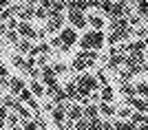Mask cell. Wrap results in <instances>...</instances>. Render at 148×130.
<instances>
[{
	"instance_id": "obj_1",
	"label": "cell",
	"mask_w": 148,
	"mask_h": 130,
	"mask_svg": "<svg viewBox=\"0 0 148 130\" xmlns=\"http://www.w3.org/2000/svg\"><path fill=\"white\" fill-rule=\"evenodd\" d=\"M77 42H80L82 51H99L106 44V35H104V31L91 29V31H86L80 40H77Z\"/></svg>"
},
{
	"instance_id": "obj_2",
	"label": "cell",
	"mask_w": 148,
	"mask_h": 130,
	"mask_svg": "<svg viewBox=\"0 0 148 130\" xmlns=\"http://www.w3.org/2000/svg\"><path fill=\"white\" fill-rule=\"evenodd\" d=\"M75 86H77V97H88L91 93L99 91V82L93 73H82L77 80H75Z\"/></svg>"
},
{
	"instance_id": "obj_3",
	"label": "cell",
	"mask_w": 148,
	"mask_h": 130,
	"mask_svg": "<svg viewBox=\"0 0 148 130\" xmlns=\"http://www.w3.org/2000/svg\"><path fill=\"white\" fill-rule=\"evenodd\" d=\"M58 37L62 40V49H60V51H64V53H69V51H71V46L80 40V35H77V31H75L73 27H64Z\"/></svg>"
},
{
	"instance_id": "obj_4",
	"label": "cell",
	"mask_w": 148,
	"mask_h": 130,
	"mask_svg": "<svg viewBox=\"0 0 148 130\" xmlns=\"http://www.w3.org/2000/svg\"><path fill=\"white\" fill-rule=\"evenodd\" d=\"M91 66H95V60L88 55V51H80V53L75 55V60L71 62V68H73V71H80V73L88 71Z\"/></svg>"
},
{
	"instance_id": "obj_5",
	"label": "cell",
	"mask_w": 148,
	"mask_h": 130,
	"mask_svg": "<svg viewBox=\"0 0 148 130\" xmlns=\"http://www.w3.org/2000/svg\"><path fill=\"white\" fill-rule=\"evenodd\" d=\"M135 35V29L133 27H126V29H117V31H111L108 33V37H106V44H111V46H115V44H122L126 37Z\"/></svg>"
},
{
	"instance_id": "obj_6",
	"label": "cell",
	"mask_w": 148,
	"mask_h": 130,
	"mask_svg": "<svg viewBox=\"0 0 148 130\" xmlns=\"http://www.w3.org/2000/svg\"><path fill=\"white\" fill-rule=\"evenodd\" d=\"M64 22H66L64 13H51L47 18V33H60L64 29Z\"/></svg>"
},
{
	"instance_id": "obj_7",
	"label": "cell",
	"mask_w": 148,
	"mask_h": 130,
	"mask_svg": "<svg viewBox=\"0 0 148 130\" xmlns=\"http://www.w3.org/2000/svg\"><path fill=\"white\" fill-rule=\"evenodd\" d=\"M66 20L71 22L73 29H86V27H88L86 11H66Z\"/></svg>"
},
{
	"instance_id": "obj_8",
	"label": "cell",
	"mask_w": 148,
	"mask_h": 130,
	"mask_svg": "<svg viewBox=\"0 0 148 130\" xmlns=\"http://www.w3.org/2000/svg\"><path fill=\"white\" fill-rule=\"evenodd\" d=\"M51 115H53V121H56V126H60V128H66V104L62 101V104H53V108H51Z\"/></svg>"
},
{
	"instance_id": "obj_9",
	"label": "cell",
	"mask_w": 148,
	"mask_h": 130,
	"mask_svg": "<svg viewBox=\"0 0 148 130\" xmlns=\"http://www.w3.org/2000/svg\"><path fill=\"white\" fill-rule=\"evenodd\" d=\"M58 75L53 73V68L51 66H42V71H40V80L44 82V86H53V88H60V84H58L56 80Z\"/></svg>"
},
{
	"instance_id": "obj_10",
	"label": "cell",
	"mask_w": 148,
	"mask_h": 130,
	"mask_svg": "<svg viewBox=\"0 0 148 130\" xmlns=\"http://www.w3.org/2000/svg\"><path fill=\"white\" fill-rule=\"evenodd\" d=\"M84 117V106L82 104H71V106H66V119L73 124V121H77V119H82Z\"/></svg>"
},
{
	"instance_id": "obj_11",
	"label": "cell",
	"mask_w": 148,
	"mask_h": 130,
	"mask_svg": "<svg viewBox=\"0 0 148 130\" xmlns=\"http://www.w3.org/2000/svg\"><path fill=\"white\" fill-rule=\"evenodd\" d=\"M16 31H18V35L27 37V40H31V37H38V31L29 25V22H25V20H22V22H18V29H16Z\"/></svg>"
},
{
	"instance_id": "obj_12",
	"label": "cell",
	"mask_w": 148,
	"mask_h": 130,
	"mask_svg": "<svg viewBox=\"0 0 148 130\" xmlns=\"http://www.w3.org/2000/svg\"><path fill=\"white\" fill-rule=\"evenodd\" d=\"M119 66H124V53H115V51L111 49V55H108L106 68H111V71H117Z\"/></svg>"
},
{
	"instance_id": "obj_13",
	"label": "cell",
	"mask_w": 148,
	"mask_h": 130,
	"mask_svg": "<svg viewBox=\"0 0 148 130\" xmlns=\"http://www.w3.org/2000/svg\"><path fill=\"white\" fill-rule=\"evenodd\" d=\"M126 106H130L133 110H139V112H146L148 110V106H146V99L144 97H126Z\"/></svg>"
},
{
	"instance_id": "obj_14",
	"label": "cell",
	"mask_w": 148,
	"mask_h": 130,
	"mask_svg": "<svg viewBox=\"0 0 148 130\" xmlns=\"http://www.w3.org/2000/svg\"><path fill=\"white\" fill-rule=\"evenodd\" d=\"M86 20H88V27H91V29H97V31H102L106 27V18H102L97 13H86Z\"/></svg>"
},
{
	"instance_id": "obj_15",
	"label": "cell",
	"mask_w": 148,
	"mask_h": 130,
	"mask_svg": "<svg viewBox=\"0 0 148 130\" xmlns=\"http://www.w3.org/2000/svg\"><path fill=\"white\" fill-rule=\"evenodd\" d=\"M108 31H117V29H126L128 25V18H108Z\"/></svg>"
},
{
	"instance_id": "obj_16",
	"label": "cell",
	"mask_w": 148,
	"mask_h": 130,
	"mask_svg": "<svg viewBox=\"0 0 148 130\" xmlns=\"http://www.w3.org/2000/svg\"><path fill=\"white\" fill-rule=\"evenodd\" d=\"M25 88H27V84L20 80V77H9V91H11V95L18 97L20 91H25Z\"/></svg>"
},
{
	"instance_id": "obj_17",
	"label": "cell",
	"mask_w": 148,
	"mask_h": 130,
	"mask_svg": "<svg viewBox=\"0 0 148 130\" xmlns=\"http://www.w3.org/2000/svg\"><path fill=\"white\" fill-rule=\"evenodd\" d=\"M99 99L106 101V104H113V99H115V91H113L108 84H104V86L99 88Z\"/></svg>"
},
{
	"instance_id": "obj_18",
	"label": "cell",
	"mask_w": 148,
	"mask_h": 130,
	"mask_svg": "<svg viewBox=\"0 0 148 130\" xmlns=\"http://www.w3.org/2000/svg\"><path fill=\"white\" fill-rule=\"evenodd\" d=\"M18 99H20V101H27V104H29L31 108H40V106L36 104V99H33V93H31L29 88H25V91H20Z\"/></svg>"
},
{
	"instance_id": "obj_19",
	"label": "cell",
	"mask_w": 148,
	"mask_h": 130,
	"mask_svg": "<svg viewBox=\"0 0 148 130\" xmlns=\"http://www.w3.org/2000/svg\"><path fill=\"white\" fill-rule=\"evenodd\" d=\"M51 53V44H38V46H31L29 55L36 57V55H49Z\"/></svg>"
},
{
	"instance_id": "obj_20",
	"label": "cell",
	"mask_w": 148,
	"mask_h": 130,
	"mask_svg": "<svg viewBox=\"0 0 148 130\" xmlns=\"http://www.w3.org/2000/svg\"><path fill=\"white\" fill-rule=\"evenodd\" d=\"M97 108H99V115H102L104 119L113 117V115H115V110H117V108H115L113 104H106V101H102V104H99Z\"/></svg>"
},
{
	"instance_id": "obj_21",
	"label": "cell",
	"mask_w": 148,
	"mask_h": 130,
	"mask_svg": "<svg viewBox=\"0 0 148 130\" xmlns=\"http://www.w3.org/2000/svg\"><path fill=\"white\" fill-rule=\"evenodd\" d=\"M113 130H135V124L130 119H117L113 121Z\"/></svg>"
},
{
	"instance_id": "obj_22",
	"label": "cell",
	"mask_w": 148,
	"mask_h": 130,
	"mask_svg": "<svg viewBox=\"0 0 148 130\" xmlns=\"http://www.w3.org/2000/svg\"><path fill=\"white\" fill-rule=\"evenodd\" d=\"M126 49H128V53H146V44H144V40H135V42L126 44Z\"/></svg>"
},
{
	"instance_id": "obj_23",
	"label": "cell",
	"mask_w": 148,
	"mask_h": 130,
	"mask_svg": "<svg viewBox=\"0 0 148 130\" xmlns=\"http://www.w3.org/2000/svg\"><path fill=\"white\" fill-rule=\"evenodd\" d=\"M119 84H122L119 91L124 97H135V84H130V82H119Z\"/></svg>"
},
{
	"instance_id": "obj_24",
	"label": "cell",
	"mask_w": 148,
	"mask_h": 130,
	"mask_svg": "<svg viewBox=\"0 0 148 130\" xmlns=\"http://www.w3.org/2000/svg\"><path fill=\"white\" fill-rule=\"evenodd\" d=\"M93 117H99V108L95 104H86L84 106V119H93Z\"/></svg>"
},
{
	"instance_id": "obj_25",
	"label": "cell",
	"mask_w": 148,
	"mask_h": 130,
	"mask_svg": "<svg viewBox=\"0 0 148 130\" xmlns=\"http://www.w3.org/2000/svg\"><path fill=\"white\" fill-rule=\"evenodd\" d=\"M135 95L137 97H148V82H137L135 84Z\"/></svg>"
},
{
	"instance_id": "obj_26",
	"label": "cell",
	"mask_w": 148,
	"mask_h": 130,
	"mask_svg": "<svg viewBox=\"0 0 148 130\" xmlns=\"http://www.w3.org/2000/svg\"><path fill=\"white\" fill-rule=\"evenodd\" d=\"M29 91L36 95V97H42V95H44V86H42V84H40L38 80H33V82L29 84Z\"/></svg>"
},
{
	"instance_id": "obj_27",
	"label": "cell",
	"mask_w": 148,
	"mask_h": 130,
	"mask_svg": "<svg viewBox=\"0 0 148 130\" xmlns=\"http://www.w3.org/2000/svg\"><path fill=\"white\" fill-rule=\"evenodd\" d=\"M137 13L148 22V0H137Z\"/></svg>"
},
{
	"instance_id": "obj_28",
	"label": "cell",
	"mask_w": 148,
	"mask_h": 130,
	"mask_svg": "<svg viewBox=\"0 0 148 130\" xmlns=\"http://www.w3.org/2000/svg\"><path fill=\"white\" fill-rule=\"evenodd\" d=\"M64 93H66V97H69V99H71V97H73V99H77V95H80V93H77V86H75V80H73V82H69L66 86H64Z\"/></svg>"
},
{
	"instance_id": "obj_29",
	"label": "cell",
	"mask_w": 148,
	"mask_h": 130,
	"mask_svg": "<svg viewBox=\"0 0 148 130\" xmlns=\"http://www.w3.org/2000/svg\"><path fill=\"white\" fill-rule=\"evenodd\" d=\"M33 11H36V5L27 7L25 11H20V13H18V20H25V22H29V20L33 18Z\"/></svg>"
},
{
	"instance_id": "obj_30",
	"label": "cell",
	"mask_w": 148,
	"mask_h": 130,
	"mask_svg": "<svg viewBox=\"0 0 148 130\" xmlns=\"http://www.w3.org/2000/svg\"><path fill=\"white\" fill-rule=\"evenodd\" d=\"M115 115H117L119 119H130L133 108H130V106H122V108H117V110H115Z\"/></svg>"
},
{
	"instance_id": "obj_31",
	"label": "cell",
	"mask_w": 148,
	"mask_h": 130,
	"mask_svg": "<svg viewBox=\"0 0 148 130\" xmlns=\"http://www.w3.org/2000/svg\"><path fill=\"white\" fill-rule=\"evenodd\" d=\"M16 46H18V53H29V51H31V42L27 40V37L18 40V42H16Z\"/></svg>"
},
{
	"instance_id": "obj_32",
	"label": "cell",
	"mask_w": 148,
	"mask_h": 130,
	"mask_svg": "<svg viewBox=\"0 0 148 130\" xmlns=\"http://www.w3.org/2000/svg\"><path fill=\"white\" fill-rule=\"evenodd\" d=\"M102 124H104L102 115H99V117H93V119H88V130H102Z\"/></svg>"
},
{
	"instance_id": "obj_33",
	"label": "cell",
	"mask_w": 148,
	"mask_h": 130,
	"mask_svg": "<svg viewBox=\"0 0 148 130\" xmlns=\"http://www.w3.org/2000/svg\"><path fill=\"white\" fill-rule=\"evenodd\" d=\"M0 86H9V71L5 64H0Z\"/></svg>"
},
{
	"instance_id": "obj_34",
	"label": "cell",
	"mask_w": 148,
	"mask_h": 130,
	"mask_svg": "<svg viewBox=\"0 0 148 130\" xmlns=\"http://www.w3.org/2000/svg\"><path fill=\"white\" fill-rule=\"evenodd\" d=\"M16 112H18V117H22L27 121V119H31V110L29 108H25V106H22V101H20L18 106H16Z\"/></svg>"
},
{
	"instance_id": "obj_35",
	"label": "cell",
	"mask_w": 148,
	"mask_h": 130,
	"mask_svg": "<svg viewBox=\"0 0 148 130\" xmlns=\"http://www.w3.org/2000/svg\"><path fill=\"white\" fill-rule=\"evenodd\" d=\"M18 104H20V99H16V97H5L2 99V106H5V108H13V110H16Z\"/></svg>"
},
{
	"instance_id": "obj_36",
	"label": "cell",
	"mask_w": 148,
	"mask_h": 130,
	"mask_svg": "<svg viewBox=\"0 0 148 130\" xmlns=\"http://www.w3.org/2000/svg\"><path fill=\"white\" fill-rule=\"evenodd\" d=\"M33 18H38V20H44V18H49V11H47L44 7H36V11H33Z\"/></svg>"
},
{
	"instance_id": "obj_37",
	"label": "cell",
	"mask_w": 148,
	"mask_h": 130,
	"mask_svg": "<svg viewBox=\"0 0 148 130\" xmlns=\"http://www.w3.org/2000/svg\"><path fill=\"white\" fill-rule=\"evenodd\" d=\"M36 128H42V124H40V121H33V119H27L25 126H22V130H36Z\"/></svg>"
},
{
	"instance_id": "obj_38",
	"label": "cell",
	"mask_w": 148,
	"mask_h": 130,
	"mask_svg": "<svg viewBox=\"0 0 148 130\" xmlns=\"http://www.w3.org/2000/svg\"><path fill=\"white\" fill-rule=\"evenodd\" d=\"M73 128L75 130H88V119H84V117H82V119H77V121H73Z\"/></svg>"
},
{
	"instance_id": "obj_39",
	"label": "cell",
	"mask_w": 148,
	"mask_h": 130,
	"mask_svg": "<svg viewBox=\"0 0 148 130\" xmlns=\"http://www.w3.org/2000/svg\"><path fill=\"white\" fill-rule=\"evenodd\" d=\"M51 68H53V73H56V75H62V73H66V71H69V66H66V64H62V62L53 64Z\"/></svg>"
},
{
	"instance_id": "obj_40",
	"label": "cell",
	"mask_w": 148,
	"mask_h": 130,
	"mask_svg": "<svg viewBox=\"0 0 148 130\" xmlns=\"http://www.w3.org/2000/svg\"><path fill=\"white\" fill-rule=\"evenodd\" d=\"M130 121H133V124H135V126H139V124H142V121H144V112L135 110V112H133V115H130Z\"/></svg>"
},
{
	"instance_id": "obj_41",
	"label": "cell",
	"mask_w": 148,
	"mask_h": 130,
	"mask_svg": "<svg viewBox=\"0 0 148 130\" xmlns=\"http://www.w3.org/2000/svg\"><path fill=\"white\" fill-rule=\"evenodd\" d=\"M130 77H133V73H130L128 68H126V71H119V82H130Z\"/></svg>"
},
{
	"instance_id": "obj_42",
	"label": "cell",
	"mask_w": 148,
	"mask_h": 130,
	"mask_svg": "<svg viewBox=\"0 0 148 130\" xmlns=\"http://www.w3.org/2000/svg\"><path fill=\"white\" fill-rule=\"evenodd\" d=\"M5 121H7V124H9V126L13 128V126H18V115H16V112H11V115H7V119H5Z\"/></svg>"
},
{
	"instance_id": "obj_43",
	"label": "cell",
	"mask_w": 148,
	"mask_h": 130,
	"mask_svg": "<svg viewBox=\"0 0 148 130\" xmlns=\"http://www.w3.org/2000/svg\"><path fill=\"white\" fill-rule=\"evenodd\" d=\"M7 40H9V42H18V31H16V29H9V33H7Z\"/></svg>"
},
{
	"instance_id": "obj_44",
	"label": "cell",
	"mask_w": 148,
	"mask_h": 130,
	"mask_svg": "<svg viewBox=\"0 0 148 130\" xmlns=\"http://www.w3.org/2000/svg\"><path fill=\"white\" fill-rule=\"evenodd\" d=\"M49 44H51V49H62V40H60V37H53Z\"/></svg>"
},
{
	"instance_id": "obj_45",
	"label": "cell",
	"mask_w": 148,
	"mask_h": 130,
	"mask_svg": "<svg viewBox=\"0 0 148 130\" xmlns=\"http://www.w3.org/2000/svg\"><path fill=\"white\" fill-rule=\"evenodd\" d=\"M40 66H47V62H49V55H38V60H36Z\"/></svg>"
},
{
	"instance_id": "obj_46",
	"label": "cell",
	"mask_w": 148,
	"mask_h": 130,
	"mask_svg": "<svg viewBox=\"0 0 148 130\" xmlns=\"http://www.w3.org/2000/svg\"><path fill=\"white\" fill-rule=\"evenodd\" d=\"M95 77H97L99 86H104V84H108V82H106V75H104V73H97V75H95Z\"/></svg>"
},
{
	"instance_id": "obj_47",
	"label": "cell",
	"mask_w": 148,
	"mask_h": 130,
	"mask_svg": "<svg viewBox=\"0 0 148 130\" xmlns=\"http://www.w3.org/2000/svg\"><path fill=\"white\" fill-rule=\"evenodd\" d=\"M0 119H2V121L7 119V108H5V106H0Z\"/></svg>"
},
{
	"instance_id": "obj_48",
	"label": "cell",
	"mask_w": 148,
	"mask_h": 130,
	"mask_svg": "<svg viewBox=\"0 0 148 130\" xmlns=\"http://www.w3.org/2000/svg\"><path fill=\"white\" fill-rule=\"evenodd\" d=\"M135 130H148V124H142V126H135Z\"/></svg>"
},
{
	"instance_id": "obj_49",
	"label": "cell",
	"mask_w": 148,
	"mask_h": 130,
	"mask_svg": "<svg viewBox=\"0 0 148 130\" xmlns=\"http://www.w3.org/2000/svg\"><path fill=\"white\" fill-rule=\"evenodd\" d=\"M20 2H31V5H36L38 0H20Z\"/></svg>"
},
{
	"instance_id": "obj_50",
	"label": "cell",
	"mask_w": 148,
	"mask_h": 130,
	"mask_svg": "<svg viewBox=\"0 0 148 130\" xmlns=\"http://www.w3.org/2000/svg\"><path fill=\"white\" fill-rule=\"evenodd\" d=\"M142 40H144V44H146V49H148V35H146V37H142Z\"/></svg>"
},
{
	"instance_id": "obj_51",
	"label": "cell",
	"mask_w": 148,
	"mask_h": 130,
	"mask_svg": "<svg viewBox=\"0 0 148 130\" xmlns=\"http://www.w3.org/2000/svg\"><path fill=\"white\" fill-rule=\"evenodd\" d=\"M2 128H5V121H2V119H0V130H2Z\"/></svg>"
},
{
	"instance_id": "obj_52",
	"label": "cell",
	"mask_w": 148,
	"mask_h": 130,
	"mask_svg": "<svg viewBox=\"0 0 148 130\" xmlns=\"http://www.w3.org/2000/svg\"><path fill=\"white\" fill-rule=\"evenodd\" d=\"M0 91H2V86H0Z\"/></svg>"
},
{
	"instance_id": "obj_53",
	"label": "cell",
	"mask_w": 148,
	"mask_h": 130,
	"mask_svg": "<svg viewBox=\"0 0 148 130\" xmlns=\"http://www.w3.org/2000/svg\"><path fill=\"white\" fill-rule=\"evenodd\" d=\"M38 2H40V0H38Z\"/></svg>"
},
{
	"instance_id": "obj_54",
	"label": "cell",
	"mask_w": 148,
	"mask_h": 130,
	"mask_svg": "<svg viewBox=\"0 0 148 130\" xmlns=\"http://www.w3.org/2000/svg\"><path fill=\"white\" fill-rule=\"evenodd\" d=\"M135 2H137V0H135Z\"/></svg>"
}]
</instances>
